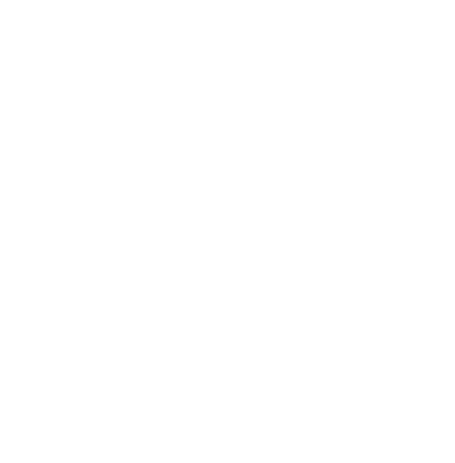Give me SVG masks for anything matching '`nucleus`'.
<instances>
[]
</instances>
